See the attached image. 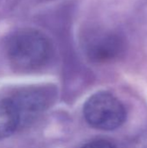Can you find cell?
Returning <instances> with one entry per match:
<instances>
[{"instance_id": "1", "label": "cell", "mask_w": 147, "mask_h": 148, "mask_svg": "<svg viewBox=\"0 0 147 148\" xmlns=\"http://www.w3.org/2000/svg\"><path fill=\"white\" fill-rule=\"evenodd\" d=\"M6 53L14 69L28 72L43 67L52 56L53 47L42 32L24 29L10 37L6 44Z\"/></svg>"}, {"instance_id": "2", "label": "cell", "mask_w": 147, "mask_h": 148, "mask_svg": "<svg viewBox=\"0 0 147 148\" xmlns=\"http://www.w3.org/2000/svg\"><path fill=\"white\" fill-rule=\"evenodd\" d=\"M83 114L88 123L101 130H113L126 121L124 105L113 95L99 92L93 95L85 103Z\"/></svg>"}, {"instance_id": "3", "label": "cell", "mask_w": 147, "mask_h": 148, "mask_svg": "<svg viewBox=\"0 0 147 148\" xmlns=\"http://www.w3.org/2000/svg\"><path fill=\"white\" fill-rule=\"evenodd\" d=\"M19 117L20 128L35 121L50 104L54 91L45 87H30L10 96Z\"/></svg>"}, {"instance_id": "4", "label": "cell", "mask_w": 147, "mask_h": 148, "mask_svg": "<svg viewBox=\"0 0 147 148\" xmlns=\"http://www.w3.org/2000/svg\"><path fill=\"white\" fill-rule=\"evenodd\" d=\"M85 49L88 56L93 62H107L123 54L125 41L117 33L98 30L88 35Z\"/></svg>"}, {"instance_id": "5", "label": "cell", "mask_w": 147, "mask_h": 148, "mask_svg": "<svg viewBox=\"0 0 147 148\" xmlns=\"http://www.w3.org/2000/svg\"><path fill=\"white\" fill-rule=\"evenodd\" d=\"M20 128L19 117L9 97L0 98V140L12 135Z\"/></svg>"}, {"instance_id": "6", "label": "cell", "mask_w": 147, "mask_h": 148, "mask_svg": "<svg viewBox=\"0 0 147 148\" xmlns=\"http://www.w3.org/2000/svg\"><path fill=\"white\" fill-rule=\"evenodd\" d=\"M81 148H117L113 144L107 140H98L88 142L85 144Z\"/></svg>"}]
</instances>
